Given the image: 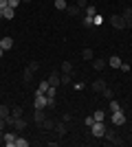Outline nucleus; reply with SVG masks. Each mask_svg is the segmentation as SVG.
I'll return each mask as SVG.
<instances>
[{
    "mask_svg": "<svg viewBox=\"0 0 132 147\" xmlns=\"http://www.w3.org/2000/svg\"><path fill=\"white\" fill-rule=\"evenodd\" d=\"M106 123L104 121H95L93 125H90V134L95 136V138H104V134H106Z\"/></svg>",
    "mask_w": 132,
    "mask_h": 147,
    "instance_id": "nucleus-1",
    "label": "nucleus"
},
{
    "mask_svg": "<svg viewBox=\"0 0 132 147\" xmlns=\"http://www.w3.org/2000/svg\"><path fill=\"white\" fill-rule=\"evenodd\" d=\"M33 105H35V110H44V108H49V97H46V94H35Z\"/></svg>",
    "mask_w": 132,
    "mask_h": 147,
    "instance_id": "nucleus-2",
    "label": "nucleus"
},
{
    "mask_svg": "<svg viewBox=\"0 0 132 147\" xmlns=\"http://www.w3.org/2000/svg\"><path fill=\"white\" fill-rule=\"evenodd\" d=\"M110 121H112L114 125H117V127H121V125L126 123V112H123V110H117V112H112V119H110Z\"/></svg>",
    "mask_w": 132,
    "mask_h": 147,
    "instance_id": "nucleus-3",
    "label": "nucleus"
},
{
    "mask_svg": "<svg viewBox=\"0 0 132 147\" xmlns=\"http://www.w3.org/2000/svg\"><path fill=\"white\" fill-rule=\"evenodd\" d=\"M104 138H106L110 145H123V141L121 138H117V134H114V129H106V134H104Z\"/></svg>",
    "mask_w": 132,
    "mask_h": 147,
    "instance_id": "nucleus-4",
    "label": "nucleus"
},
{
    "mask_svg": "<svg viewBox=\"0 0 132 147\" xmlns=\"http://www.w3.org/2000/svg\"><path fill=\"white\" fill-rule=\"evenodd\" d=\"M60 75H62L60 70H53V73L49 75V79H46V81H49V86H53V88L62 86V81H60Z\"/></svg>",
    "mask_w": 132,
    "mask_h": 147,
    "instance_id": "nucleus-5",
    "label": "nucleus"
},
{
    "mask_svg": "<svg viewBox=\"0 0 132 147\" xmlns=\"http://www.w3.org/2000/svg\"><path fill=\"white\" fill-rule=\"evenodd\" d=\"M110 24L114 26V29H126V22H123V16H110Z\"/></svg>",
    "mask_w": 132,
    "mask_h": 147,
    "instance_id": "nucleus-6",
    "label": "nucleus"
},
{
    "mask_svg": "<svg viewBox=\"0 0 132 147\" xmlns=\"http://www.w3.org/2000/svg\"><path fill=\"white\" fill-rule=\"evenodd\" d=\"M16 141H18V134H16V132H7L5 134V145L7 147H16Z\"/></svg>",
    "mask_w": 132,
    "mask_h": 147,
    "instance_id": "nucleus-7",
    "label": "nucleus"
},
{
    "mask_svg": "<svg viewBox=\"0 0 132 147\" xmlns=\"http://www.w3.org/2000/svg\"><path fill=\"white\" fill-rule=\"evenodd\" d=\"M123 22H126V29H132V7H128V9H123Z\"/></svg>",
    "mask_w": 132,
    "mask_h": 147,
    "instance_id": "nucleus-8",
    "label": "nucleus"
},
{
    "mask_svg": "<svg viewBox=\"0 0 132 147\" xmlns=\"http://www.w3.org/2000/svg\"><path fill=\"white\" fill-rule=\"evenodd\" d=\"M26 125H29V121L26 119H22V117H18L16 121H13V127L18 129V132H22V129H26Z\"/></svg>",
    "mask_w": 132,
    "mask_h": 147,
    "instance_id": "nucleus-9",
    "label": "nucleus"
},
{
    "mask_svg": "<svg viewBox=\"0 0 132 147\" xmlns=\"http://www.w3.org/2000/svg\"><path fill=\"white\" fill-rule=\"evenodd\" d=\"M66 13H68L70 18H77V16H82V9H79L77 5H68L66 7Z\"/></svg>",
    "mask_w": 132,
    "mask_h": 147,
    "instance_id": "nucleus-10",
    "label": "nucleus"
},
{
    "mask_svg": "<svg viewBox=\"0 0 132 147\" xmlns=\"http://www.w3.org/2000/svg\"><path fill=\"white\" fill-rule=\"evenodd\" d=\"M0 46H2V49H5V51H11V49H13V37L5 35V37H2V40H0Z\"/></svg>",
    "mask_w": 132,
    "mask_h": 147,
    "instance_id": "nucleus-11",
    "label": "nucleus"
},
{
    "mask_svg": "<svg viewBox=\"0 0 132 147\" xmlns=\"http://www.w3.org/2000/svg\"><path fill=\"white\" fill-rule=\"evenodd\" d=\"M2 18H5V20H13V18H16V9L5 7V9H2Z\"/></svg>",
    "mask_w": 132,
    "mask_h": 147,
    "instance_id": "nucleus-12",
    "label": "nucleus"
},
{
    "mask_svg": "<svg viewBox=\"0 0 132 147\" xmlns=\"http://www.w3.org/2000/svg\"><path fill=\"white\" fill-rule=\"evenodd\" d=\"M55 132H57L60 136H64V134H66V132H68V127H66V121H64V123L55 121Z\"/></svg>",
    "mask_w": 132,
    "mask_h": 147,
    "instance_id": "nucleus-13",
    "label": "nucleus"
},
{
    "mask_svg": "<svg viewBox=\"0 0 132 147\" xmlns=\"http://www.w3.org/2000/svg\"><path fill=\"white\" fill-rule=\"evenodd\" d=\"M106 64H108V61L104 59V57H101V59H93V68H95V70H104Z\"/></svg>",
    "mask_w": 132,
    "mask_h": 147,
    "instance_id": "nucleus-14",
    "label": "nucleus"
},
{
    "mask_svg": "<svg viewBox=\"0 0 132 147\" xmlns=\"http://www.w3.org/2000/svg\"><path fill=\"white\" fill-rule=\"evenodd\" d=\"M60 81H62V86H70V84H73L70 73H62V75H60Z\"/></svg>",
    "mask_w": 132,
    "mask_h": 147,
    "instance_id": "nucleus-15",
    "label": "nucleus"
},
{
    "mask_svg": "<svg viewBox=\"0 0 132 147\" xmlns=\"http://www.w3.org/2000/svg\"><path fill=\"white\" fill-rule=\"evenodd\" d=\"M40 127H42V129H49V132H51V129H55V121H51V119H44V121L40 123Z\"/></svg>",
    "mask_w": 132,
    "mask_h": 147,
    "instance_id": "nucleus-16",
    "label": "nucleus"
},
{
    "mask_svg": "<svg viewBox=\"0 0 132 147\" xmlns=\"http://www.w3.org/2000/svg\"><path fill=\"white\" fill-rule=\"evenodd\" d=\"M33 75H35V73H33L31 68L26 66V68H24V73H22V81H24V84H29V81L33 79Z\"/></svg>",
    "mask_w": 132,
    "mask_h": 147,
    "instance_id": "nucleus-17",
    "label": "nucleus"
},
{
    "mask_svg": "<svg viewBox=\"0 0 132 147\" xmlns=\"http://www.w3.org/2000/svg\"><path fill=\"white\" fill-rule=\"evenodd\" d=\"M104 88H106V81H104V79H95L93 81V90L95 92H101Z\"/></svg>",
    "mask_w": 132,
    "mask_h": 147,
    "instance_id": "nucleus-18",
    "label": "nucleus"
},
{
    "mask_svg": "<svg viewBox=\"0 0 132 147\" xmlns=\"http://www.w3.org/2000/svg\"><path fill=\"white\" fill-rule=\"evenodd\" d=\"M46 90H49V81H42V84L35 88V94H46Z\"/></svg>",
    "mask_w": 132,
    "mask_h": 147,
    "instance_id": "nucleus-19",
    "label": "nucleus"
},
{
    "mask_svg": "<svg viewBox=\"0 0 132 147\" xmlns=\"http://www.w3.org/2000/svg\"><path fill=\"white\" fill-rule=\"evenodd\" d=\"M108 64H110V66H112V68H119L121 64H123V61L119 59V55H112V57H110V59H108Z\"/></svg>",
    "mask_w": 132,
    "mask_h": 147,
    "instance_id": "nucleus-20",
    "label": "nucleus"
},
{
    "mask_svg": "<svg viewBox=\"0 0 132 147\" xmlns=\"http://www.w3.org/2000/svg\"><path fill=\"white\" fill-rule=\"evenodd\" d=\"M44 119H46V114H44V110H35V114H33V121H35V123H42Z\"/></svg>",
    "mask_w": 132,
    "mask_h": 147,
    "instance_id": "nucleus-21",
    "label": "nucleus"
},
{
    "mask_svg": "<svg viewBox=\"0 0 132 147\" xmlns=\"http://www.w3.org/2000/svg\"><path fill=\"white\" fill-rule=\"evenodd\" d=\"M101 94H104V97H106L108 99V101H110V99H114V90H112V88H104V90H101Z\"/></svg>",
    "mask_w": 132,
    "mask_h": 147,
    "instance_id": "nucleus-22",
    "label": "nucleus"
},
{
    "mask_svg": "<svg viewBox=\"0 0 132 147\" xmlns=\"http://www.w3.org/2000/svg\"><path fill=\"white\" fill-rule=\"evenodd\" d=\"M60 70H62V73H73V64H70V61H62Z\"/></svg>",
    "mask_w": 132,
    "mask_h": 147,
    "instance_id": "nucleus-23",
    "label": "nucleus"
},
{
    "mask_svg": "<svg viewBox=\"0 0 132 147\" xmlns=\"http://www.w3.org/2000/svg\"><path fill=\"white\" fill-rule=\"evenodd\" d=\"M82 57H84V59H88V61H93L95 59V57H93V49H84L82 51Z\"/></svg>",
    "mask_w": 132,
    "mask_h": 147,
    "instance_id": "nucleus-24",
    "label": "nucleus"
},
{
    "mask_svg": "<svg viewBox=\"0 0 132 147\" xmlns=\"http://www.w3.org/2000/svg\"><path fill=\"white\" fill-rule=\"evenodd\" d=\"M9 114H11V108H9V105H0V117L7 119Z\"/></svg>",
    "mask_w": 132,
    "mask_h": 147,
    "instance_id": "nucleus-25",
    "label": "nucleus"
},
{
    "mask_svg": "<svg viewBox=\"0 0 132 147\" xmlns=\"http://www.w3.org/2000/svg\"><path fill=\"white\" fill-rule=\"evenodd\" d=\"M66 7H68V5H66V0H55V9H57V11H66Z\"/></svg>",
    "mask_w": 132,
    "mask_h": 147,
    "instance_id": "nucleus-26",
    "label": "nucleus"
},
{
    "mask_svg": "<svg viewBox=\"0 0 132 147\" xmlns=\"http://www.w3.org/2000/svg\"><path fill=\"white\" fill-rule=\"evenodd\" d=\"M95 13H97V9H95V7H93V5H88V7H86V9H84V16H88V18H93Z\"/></svg>",
    "mask_w": 132,
    "mask_h": 147,
    "instance_id": "nucleus-27",
    "label": "nucleus"
},
{
    "mask_svg": "<svg viewBox=\"0 0 132 147\" xmlns=\"http://www.w3.org/2000/svg\"><path fill=\"white\" fill-rule=\"evenodd\" d=\"M11 117H13V119L22 117V108H20V105H13V108H11Z\"/></svg>",
    "mask_w": 132,
    "mask_h": 147,
    "instance_id": "nucleus-28",
    "label": "nucleus"
},
{
    "mask_svg": "<svg viewBox=\"0 0 132 147\" xmlns=\"http://www.w3.org/2000/svg\"><path fill=\"white\" fill-rule=\"evenodd\" d=\"M93 119H95V121H104V119H106V112H104V110H97L93 114Z\"/></svg>",
    "mask_w": 132,
    "mask_h": 147,
    "instance_id": "nucleus-29",
    "label": "nucleus"
},
{
    "mask_svg": "<svg viewBox=\"0 0 132 147\" xmlns=\"http://www.w3.org/2000/svg\"><path fill=\"white\" fill-rule=\"evenodd\" d=\"M110 112H117V110H121V105H119V101H114V99H110Z\"/></svg>",
    "mask_w": 132,
    "mask_h": 147,
    "instance_id": "nucleus-30",
    "label": "nucleus"
},
{
    "mask_svg": "<svg viewBox=\"0 0 132 147\" xmlns=\"http://www.w3.org/2000/svg\"><path fill=\"white\" fill-rule=\"evenodd\" d=\"M101 22H104V18H101L99 13H95L93 16V26H101Z\"/></svg>",
    "mask_w": 132,
    "mask_h": 147,
    "instance_id": "nucleus-31",
    "label": "nucleus"
},
{
    "mask_svg": "<svg viewBox=\"0 0 132 147\" xmlns=\"http://www.w3.org/2000/svg\"><path fill=\"white\" fill-rule=\"evenodd\" d=\"M16 147H29V141H26V138H22V136H18V141H16Z\"/></svg>",
    "mask_w": 132,
    "mask_h": 147,
    "instance_id": "nucleus-32",
    "label": "nucleus"
},
{
    "mask_svg": "<svg viewBox=\"0 0 132 147\" xmlns=\"http://www.w3.org/2000/svg\"><path fill=\"white\" fill-rule=\"evenodd\" d=\"M75 5H77V7H79V9L84 11V9L88 7V0H75Z\"/></svg>",
    "mask_w": 132,
    "mask_h": 147,
    "instance_id": "nucleus-33",
    "label": "nucleus"
},
{
    "mask_svg": "<svg viewBox=\"0 0 132 147\" xmlns=\"http://www.w3.org/2000/svg\"><path fill=\"white\" fill-rule=\"evenodd\" d=\"M55 92H57V88L49 86V90H46V97H55Z\"/></svg>",
    "mask_w": 132,
    "mask_h": 147,
    "instance_id": "nucleus-34",
    "label": "nucleus"
},
{
    "mask_svg": "<svg viewBox=\"0 0 132 147\" xmlns=\"http://www.w3.org/2000/svg\"><path fill=\"white\" fill-rule=\"evenodd\" d=\"M29 68H31L33 73H35V70H38V68H40V61H31V64H29Z\"/></svg>",
    "mask_w": 132,
    "mask_h": 147,
    "instance_id": "nucleus-35",
    "label": "nucleus"
},
{
    "mask_svg": "<svg viewBox=\"0 0 132 147\" xmlns=\"http://www.w3.org/2000/svg\"><path fill=\"white\" fill-rule=\"evenodd\" d=\"M84 26H93V18H88V16H84Z\"/></svg>",
    "mask_w": 132,
    "mask_h": 147,
    "instance_id": "nucleus-36",
    "label": "nucleus"
},
{
    "mask_svg": "<svg viewBox=\"0 0 132 147\" xmlns=\"http://www.w3.org/2000/svg\"><path fill=\"white\" fill-rule=\"evenodd\" d=\"M93 123H95V119H93V117H86V119H84V125H88V127H90Z\"/></svg>",
    "mask_w": 132,
    "mask_h": 147,
    "instance_id": "nucleus-37",
    "label": "nucleus"
},
{
    "mask_svg": "<svg viewBox=\"0 0 132 147\" xmlns=\"http://www.w3.org/2000/svg\"><path fill=\"white\" fill-rule=\"evenodd\" d=\"M121 73H130V64H121Z\"/></svg>",
    "mask_w": 132,
    "mask_h": 147,
    "instance_id": "nucleus-38",
    "label": "nucleus"
},
{
    "mask_svg": "<svg viewBox=\"0 0 132 147\" xmlns=\"http://www.w3.org/2000/svg\"><path fill=\"white\" fill-rule=\"evenodd\" d=\"M20 2H22V0H9V7H11V9H16Z\"/></svg>",
    "mask_w": 132,
    "mask_h": 147,
    "instance_id": "nucleus-39",
    "label": "nucleus"
},
{
    "mask_svg": "<svg viewBox=\"0 0 132 147\" xmlns=\"http://www.w3.org/2000/svg\"><path fill=\"white\" fill-rule=\"evenodd\" d=\"M5 125H7V119H2V117H0V132L5 129Z\"/></svg>",
    "mask_w": 132,
    "mask_h": 147,
    "instance_id": "nucleus-40",
    "label": "nucleus"
},
{
    "mask_svg": "<svg viewBox=\"0 0 132 147\" xmlns=\"http://www.w3.org/2000/svg\"><path fill=\"white\" fill-rule=\"evenodd\" d=\"M70 86L75 88V90H84V84H70Z\"/></svg>",
    "mask_w": 132,
    "mask_h": 147,
    "instance_id": "nucleus-41",
    "label": "nucleus"
},
{
    "mask_svg": "<svg viewBox=\"0 0 132 147\" xmlns=\"http://www.w3.org/2000/svg\"><path fill=\"white\" fill-rule=\"evenodd\" d=\"M5 7H9V0H0V9H5Z\"/></svg>",
    "mask_w": 132,
    "mask_h": 147,
    "instance_id": "nucleus-42",
    "label": "nucleus"
},
{
    "mask_svg": "<svg viewBox=\"0 0 132 147\" xmlns=\"http://www.w3.org/2000/svg\"><path fill=\"white\" fill-rule=\"evenodd\" d=\"M5 53H7V51H5V49H2V46H0V57H2V55H5Z\"/></svg>",
    "mask_w": 132,
    "mask_h": 147,
    "instance_id": "nucleus-43",
    "label": "nucleus"
},
{
    "mask_svg": "<svg viewBox=\"0 0 132 147\" xmlns=\"http://www.w3.org/2000/svg\"><path fill=\"white\" fill-rule=\"evenodd\" d=\"M0 20H2V9H0Z\"/></svg>",
    "mask_w": 132,
    "mask_h": 147,
    "instance_id": "nucleus-44",
    "label": "nucleus"
},
{
    "mask_svg": "<svg viewBox=\"0 0 132 147\" xmlns=\"http://www.w3.org/2000/svg\"><path fill=\"white\" fill-rule=\"evenodd\" d=\"M0 40H2V37H0Z\"/></svg>",
    "mask_w": 132,
    "mask_h": 147,
    "instance_id": "nucleus-45",
    "label": "nucleus"
}]
</instances>
